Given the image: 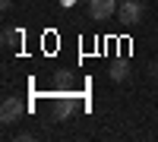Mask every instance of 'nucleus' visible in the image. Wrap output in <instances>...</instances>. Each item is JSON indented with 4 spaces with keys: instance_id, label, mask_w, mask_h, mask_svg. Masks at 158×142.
Segmentation results:
<instances>
[{
    "instance_id": "nucleus-8",
    "label": "nucleus",
    "mask_w": 158,
    "mask_h": 142,
    "mask_svg": "<svg viewBox=\"0 0 158 142\" xmlns=\"http://www.w3.org/2000/svg\"><path fill=\"white\" fill-rule=\"evenodd\" d=\"M0 6H3V10H10V6H13V0H0Z\"/></svg>"
},
{
    "instance_id": "nucleus-1",
    "label": "nucleus",
    "mask_w": 158,
    "mask_h": 142,
    "mask_svg": "<svg viewBox=\"0 0 158 142\" xmlns=\"http://www.w3.org/2000/svg\"><path fill=\"white\" fill-rule=\"evenodd\" d=\"M22 114H25V104L19 98H6L3 104H0V120H3V123H16Z\"/></svg>"
},
{
    "instance_id": "nucleus-9",
    "label": "nucleus",
    "mask_w": 158,
    "mask_h": 142,
    "mask_svg": "<svg viewBox=\"0 0 158 142\" xmlns=\"http://www.w3.org/2000/svg\"><path fill=\"white\" fill-rule=\"evenodd\" d=\"M85 3H92V0H85Z\"/></svg>"
},
{
    "instance_id": "nucleus-3",
    "label": "nucleus",
    "mask_w": 158,
    "mask_h": 142,
    "mask_svg": "<svg viewBox=\"0 0 158 142\" xmlns=\"http://www.w3.org/2000/svg\"><path fill=\"white\" fill-rule=\"evenodd\" d=\"M89 13H92V19H111L117 13V0H92Z\"/></svg>"
},
{
    "instance_id": "nucleus-4",
    "label": "nucleus",
    "mask_w": 158,
    "mask_h": 142,
    "mask_svg": "<svg viewBox=\"0 0 158 142\" xmlns=\"http://www.w3.org/2000/svg\"><path fill=\"white\" fill-rule=\"evenodd\" d=\"M127 76H130V67H127V60H120V63H114V67H111V79H114V82H123Z\"/></svg>"
},
{
    "instance_id": "nucleus-7",
    "label": "nucleus",
    "mask_w": 158,
    "mask_h": 142,
    "mask_svg": "<svg viewBox=\"0 0 158 142\" xmlns=\"http://www.w3.org/2000/svg\"><path fill=\"white\" fill-rule=\"evenodd\" d=\"M60 3H63V6H76L79 0H60Z\"/></svg>"
},
{
    "instance_id": "nucleus-5",
    "label": "nucleus",
    "mask_w": 158,
    "mask_h": 142,
    "mask_svg": "<svg viewBox=\"0 0 158 142\" xmlns=\"http://www.w3.org/2000/svg\"><path fill=\"white\" fill-rule=\"evenodd\" d=\"M19 41H22V32L19 29H3V44L6 47H16Z\"/></svg>"
},
{
    "instance_id": "nucleus-2",
    "label": "nucleus",
    "mask_w": 158,
    "mask_h": 142,
    "mask_svg": "<svg viewBox=\"0 0 158 142\" xmlns=\"http://www.w3.org/2000/svg\"><path fill=\"white\" fill-rule=\"evenodd\" d=\"M142 19V3L139 0H120V22L123 25H136Z\"/></svg>"
},
{
    "instance_id": "nucleus-6",
    "label": "nucleus",
    "mask_w": 158,
    "mask_h": 142,
    "mask_svg": "<svg viewBox=\"0 0 158 142\" xmlns=\"http://www.w3.org/2000/svg\"><path fill=\"white\" fill-rule=\"evenodd\" d=\"M70 111H73V101H70L67 95H60V101H57V120H63Z\"/></svg>"
}]
</instances>
